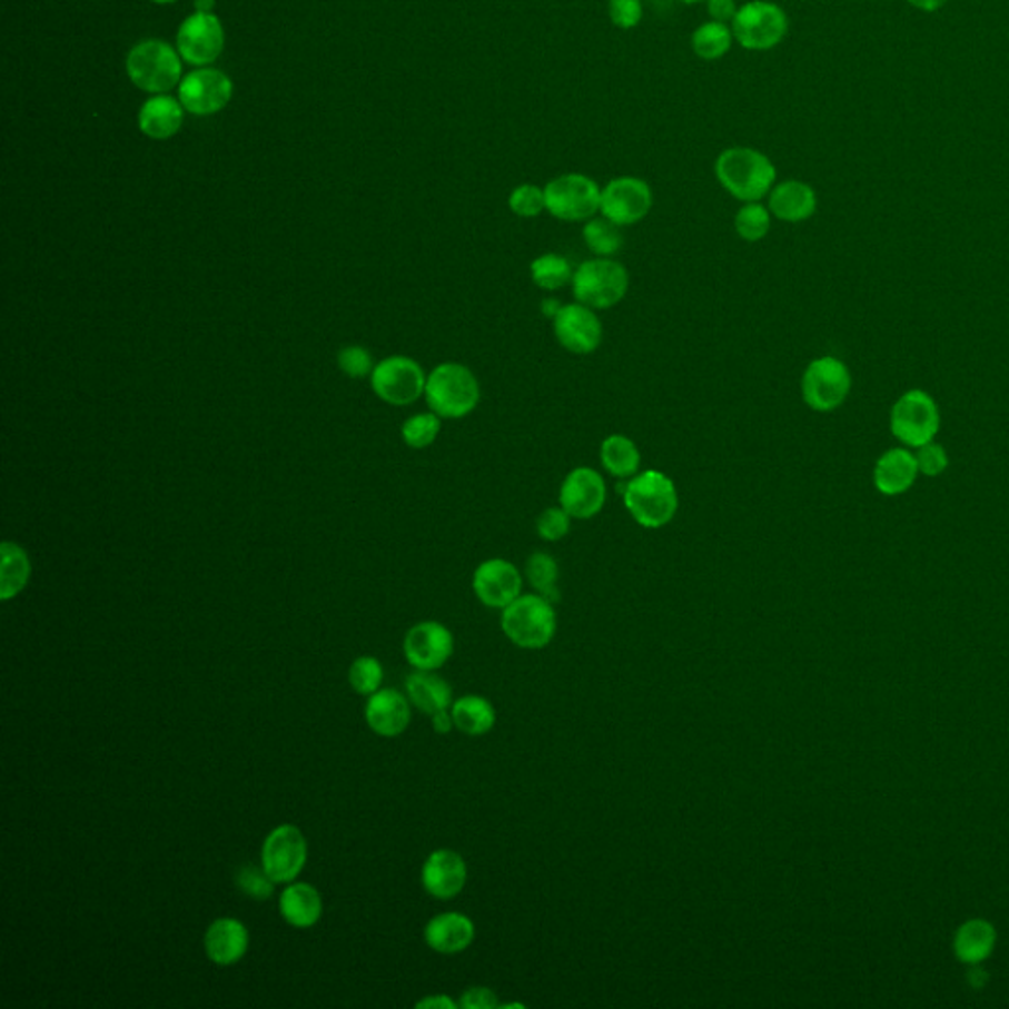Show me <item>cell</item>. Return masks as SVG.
<instances>
[{"mask_svg":"<svg viewBox=\"0 0 1009 1009\" xmlns=\"http://www.w3.org/2000/svg\"><path fill=\"white\" fill-rule=\"evenodd\" d=\"M714 172L722 188L743 204L761 201L776 181L775 165L758 148H725L716 158Z\"/></svg>","mask_w":1009,"mask_h":1009,"instance_id":"6da1fadb","label":"cell"},{"mask_svg":"<svg viewBox=\"0 0 1009 1009\" xmlns=\"http://www.w3.org/2000/svg\"><path fill=\"white\" fill-rule=\"evenodd\" d=\"M623 505L643 528H663L679 511V489L669 475L645 469L623 487Z\"/></svg>","mask_w":1009,"mask_h":1009,"instance_id":"7a4b0ae2","label":"cell"},{"mask_svg":"<svg viewBox=\"0 0 1009 1009\" xmlns=\"http://www.w3.org/2000/svg\"><path fill=\"white\" fill-rule=\"evenodd\" d=\"M426 403L441 418L457 421L472 415L479 400L482 387L474 372L462 363H442L426 379Z\"/></svg>","mask_w":1009,"mask_h":1009,"instance_id":"3957f363","label":"cell"},{"mask_svg":"<svg viewBox=\"0 0 1009 1009\" xmlns=\"http://www.w3.org/2000/svg\"><path fill=\"white\" fill-rule=\"evenodd\" d=\"M501 630L513 645L538 651L551 645L558 617L551 600L541 594H521L501 615Z\"/></svg>","mask_w":1009,"mask_h":1009,"instance_id":"277c9868","label":"cell"},{"mask_svg":"<svg viewBox=\"0 0 1009 1009\" xmlns=\"http://www.w3.org/2000/svg\"><path fill=\"white\" fill-rule=\"evenodd\" d=\"M630 290V270L613 257L584 260L572 277L576 303L594 310H610L622 303Z\"/></svg>","mask_w":1009,"mask_h":1009,"instance_id":"5b68a950","label":"cell"},{"mask_svg":"<svg viewBox=\"0 0 1009 1009\" xmlns=\"http://www.w3.org/2000/svg\"><path fill=\"white\" fill-rule=\"evenodd\" d=\"M889 428L906 448L917 449L929 444L940 431L937 400L923 388L907 390L891 406Z\"/></svg>","mask_w":1009,"mask_h":1009,"instance_id":"8992f818","label":"cell"},{"mask_svg":"<svg viewBox=\"0 0 1009 1009\" xmlns=\"http://www.w3.org/2000/svg\"><path fill=\"white\" fill-rule=\"evenodd\" d=\"M733 40L750 52H768L785 40L789 17L771 0H750L732 20Z\"/></svg>","mask_w":1009,"mask_h":1009,"instance_id":"52a82bcc","label":"cell"},{"mask_svg":"<svg viewBox=\"0 0 1009 1009\" xmlns=\"http://www.w3.org/2000/svg\"><path fill=\"white\" fill-rule=\"evenodd\" d=\"M544 199L551 216L576 224L592 219L600 211L602 188L586 174H562L544 186Z\"/></svg>","mask_w":1009,"mask_h":1009,"instance_id":"ba28073f","label":"cell"},{"mask_svg":"<svg viewBox=\"0 0 1009 1009\" xmlns=\"http://www.w3.org/2000/svg\"><path fill=\"white\" fill-rule=\"evenodd\" d=\"M852 390V373L842 359L824 355L802 373L801 393L804 405L817 413H832L844 405Z\"/></svg>","mask_w":1009,"mask_h":1009,"instance_id":"9c48e42d","label":"cell"},{"mask_svg":"<svg viewBox=\"0 0 1009 1009\" xmlns=\"http://www.w3.org/2000/svg\"><path fill=\"white\" fill-rule=\"evenodd\" d=\"M127 71L135 86L148 93H165L178 86L181 63L170 43L148 40L130 50Z\"/></svg>","mask_w":1009,"mask_h":1009,"instance_id":"30bf717a","label":"cell"},{"mask_svg":"<svg viewBox=\"0 0 1009 1009\" xmlns=\"http://www.w3.org/2000/svg\"><path fill=\"white\" fill-rule=\"evenodd\" d=\"M426 379V373L415 359L393 355L373 369L372 387L375 395L387 405L406 406L423 397Z\"/></svg>","mask_w":1009,"mask_h":1009,"instance_id":"8fae6325","label":"cell"},{"mask_svg":"<svg viewBox=\"0 0 1009 1009\" xmlns=\"http://www.w3.org/2000/svg\"><path fill=\"white\" fill-rule=\"evenodd\" d=\"M308 860V842L303 830L283 824L273 830L260 850V863L275 883H293Z\"/></svg>","mask_w":1009,"mask_h":1009,"instance_id":"7c38bea8","label":"cell"},{"mask_svg":"<svg viewBox=\"0 0 1009 1009\" xmlns=\"http://www.w3.org/2000/svg\"><path fill=\"white\" fill-rule=\"evenodd\" d=\"M653 190L647 181L635 176H620L602 188L600 214L620 227L643 221L653 209Z\"/></svg>","mask_w":1009,"mask_h":1009,"instance_id":"4fadbf2b","label":"cell"},{"mask_svg":"<svg viewBox=\"0 0 1009 1009\" xmlns=\"http://www.w3.org/2000/svg\"><path fill=\"white\" fill-rule=\"evenodd\" d=\"M553 329L556 342L574 355L594 354L604 339L602 319L594 308L580 303L561 306L553 318Z\"/></svg>","mask_w":1009,"mask_h":1009,"instance_id":"5bb4252c","label":"cell"},{"mask_svg":"<svg viewBox=\"0 0 1009 1009\" xmlns=\"http://www.w3.org/2000/svg\"><path fill=\"white\" fill-rule=\"evenodd\" d=\"M561 505L570 517L587 521L600 515L607 501V484L604 475L594 467H574L561 485Z\"/></svg>","mask_w":1009,"mask_h":1009,"instance_id":"9a60e30c","label":"cell"},{"mask_svg":"<svg viewBox=\"0 0 1009 1009\" xmlns=\"http://www.w3.org/2000/svg\"><path fill=\"white\" fill-rule=\"evenodd\" d=\"M472 586L482 604L503 612L523 594V574L513 562L489 558L475 568Z\"/></svg>","mask_w":1009,"mask_h":1009,"instance_id":"2e32d148","label":"cell"},{"mask_svg":"<svg viewBox=\"0 0 1009 1009\" xmlns=\"http://www.w3.org/2000/svg\"><path fill=\"white\" fill-rule=\"evenodd\" d=\"M403 651L416 671H438L454 655V635L438 622L416 623L405 635Z\"/></svg>","mask_w":1009,"mask_h":1009,"instance_id":"e0dca14e","label":"cell"},{"mask_svg":"<svg viewBox=\"0 0 1009 1009\" xmlns=\"http://www.w3.org/2000/svg\"><path fill=\"white\" fill-rule=\"evenodd\" d=\"M225 34L211 12H196L184 20L178 32L181 58L194 66H208L224 52Z\"/></svg>","mask_w":1009,"mask_h":1009,"instance_id":"ac0fdd59","label":"cell"},{"mask_svg":"<svg viewBox=\"0 0 1009 1009\" xmlns=\"http://www.w3.org/2000/svg\"><path fill=\"white\" fill-rule=\"evenodd\" d=\"M234 93L231 79L219 70H198L180 83V101L186 111L208 117L221 111Z\"/></svg>","mask_w":1009,"mask_h":1009,"instance_id":"d6986e66","label":"cell"},{"mask_svg":"<svg viewBox=\"0 0 1009 1009\" xmlns=\"http://www.w3.org/2000/svg\"><path fill=\"white\" fill-rule=\"evenodd\" d=\"M421 881L428 896L441 901L459 896L467 883V863L456 850H434L421 871Z\"/></svg>","mask_w":1009,"mask_h":1009,"instance_id":"ffe728a7","label":"cell"},{"mask_svg":"<svg viewBox=\"0 0 1009 1009\" xmlns=\"http://www.w3.org/2000/svg\"><path fill=\"white\" fill-rule=\"evenodd\" d=\"M410 700L393 689H379L367 700L365 720L383 738H397L410 724Z\"/></svg>","mask_w":1009,"mask_h":1009,"instance_id":"44dd1931","label":"cell"},{"mask_svg":"<svg viewBox=\"0 0 1009 1009\" xmlns=\"http://www.w3.org/2000/svg\"><path fill=\"white\" fill-rule=\"evenodd\" d=\"M919 477V467L911 448H891L881 454L873 467V485L886 497L909 492Z\"/></svg>","mask_w":1009,"mask_h":1009,"instance_id":"7402d4cb","label":"cell"},{"mask_svg":"<svg viewBox=\"0 0 1009 1009\" xmlns=\"http://www.w3.org/2000/svg\"><path fill=\"white\" fill-rule=\"evenodd\" d=\"M204 947L214 965L234 967L249 950V931L241 921L221 917L209 924L204 937Z\"/></svg>","mask_w":1009,"mask_h":1009,"instance_id":"603a6c76","label":"cell"},{"mask_svg":"<svg viewBox=\"0 0 1009 1009\" xmlns=\"http://www.w3.org/2000/svg\"><path fill=\"white\" fill-rule=\"evenodd\" d=\"M474 939V921L457 911L436 914L424 927L426 944L438 954H459L472 947Z\"/></svg>","mask_w":1009,"mask_h":1009,"instance_id":"cb8c5ba5","label":"cell"},{"mask_svg":"<svg viewBox=\"0 0 1009 1009\" xmlns=\"http://www.w3.org/2000/svg\"><path fill=\"white\" fill-rule=\"evenodd\" d=\"M768 208L771 216L787 221V224H801L811 219L819 208L817 191L812 190L807 181L785 180L775 184L769 191Z\"/></svg>","mask_w":1009,"mask_h":1009,"instance_id":"d4e9b609","label":"cell"},{"mask_svg":"<svg viewBox=\"0 0 1009 1009\" xmlns=\"http://www.w3.org/2000/svg\"><path fill=\"white\" fill-rule=\"evenodd\" d=\"M278 911L290 927L310 929L322 919L324 903L318 889L304 881H293L280 893Z\"/></svg>","mask_w":1009,"mask_h":1009,"instance_id":"484cf974","label":"cell"},{"mask_svg":"<svg viewBox=\"0 0 1009 1009\" xmlns=\"http://www.w3.org/2000/svg\"><path fill=\"white\" fill-rule=\"evenodd\" d=\"M405 689L410 704L428 716L454 704L452 686L436 671H416L406 679Z\"/></svg>","mask_w":1009,"mask_h":1009,"instance_id":"4316f807","label":"cell"},{"mask_svg":"<svg viewBox=\"0 0 1009 1009\" xmlns=\"http://www.w3.org/2000/svg\"><path fill=\"white\" fill-rule=\"evenodd\" d=\"M181 121V105L172 97H152L140 109L139 127L150 139H170L180 130Z\"/></svg>","mask_w":1009,"mask_h":1009,"instance_id":"83f0119b","label":"cell"},{"mask_svg":"<svg viewBox=\"0 0 1009 1009\" xmlns=\"http://www.w3.org/2000/svg\"><path fill=\"white\" fill-rule=\"evenodd\" d=\"M996 939L998 934L992 923L983 919H970L958 929L954 937V954L960 962L978 967L992 954Z\"/></svg>","mask_w":1009,"mask_h":1009,"instance_id":"f1b7e54d","label":"cell"},{"mask_svg":"<svg viewBox=\"0 0 1009 1009\" xmlns=\"http://www.w3.org/2000/svg\"><path fill=\"white\" fill-rule=\"evenodd\" d=\"M452 718L456 730L466 735H485L497 722V710L489 700L477 694H466L452 704Z\"/></svg>","mask_w":1009,"mask_h":1009,"instance_id":"f546056e","label":"cell"},{"mask_svg":"<svg viewBox=\"0 0 1009 1009\" xmlns=\"http://www.w3.org/2000/svg\"><path fill=\"white\" fill-rule=\"evenodd\" d=\"M600 462L607 474L617 479H631L639 474L641 467V452L635 442L623 436L612 434L600 446Z\"/></svg>","mask_w":1009,"mask_h":1009,"instance_id":"4dcf8cb0","label":"cell"},{"mask_svg":"<svg viewBox=\"0 0 1009 1009\" xmlns=\"http://www.w3.org/2000/svg\"><path fill=\"white\" fill-rule=\"evenodd\" d=\"M30 558L22 546L14 543L2 544V566H0V597L9 602L10 597L20 594L30 578Z\"/></svg>","mask_w":1009,"mask_h":1009,"instance_id":"1f68e13d","label":"cell"},{"mask_svg":"<svg viewBox=\"0 0 1009 1009\" xmlns=\"http://www.w3.org/2000/svg\"><path fill=\"white\" fill-rule=\"evenodd\" d=\"M732 27L716 20L704 22L692 32V50L700 60L714 61L724 58L725 53L732 50Z\"/></svg>","mask_w":1009,"mask_h":1009,"instance_id":"d6a6232c","label":"cell"},{"mask_svg":"<svg viewBox=\"0 0 1009 1009\" xmlns=\"http://www.w3.org/2000/svg\"><path fill=\"white\" fill-rule=\"evenodd\" d=\"M574 268L566 257L558 253H544L531 263V278L541 290H561L566 285H572Z\"/></svg>","mask_w":1009,"mask_h":1009,"instance_id":"836d02e7","label":"cell"},{"mask_svg":"<svg viewBox=\"0 0 1009 1009\" xmlns=\"http://www.w3.org/2000/svg\"><path fill=\"white\" fill-rule=\"evenodd\" d=\"M525 576L536 594L544 595L553 604L561 600V592H558L561 568H558V562L554 561L553 554H531L526 561Z\"/></svg>","mask_w":1009,"mask_h":1009,"instance_id":"e575fe53","label":"cell"},{"mask_svg":"<svg viewBox=\"0 0 1009 1009\" xmlns=\"http://www.w3.org/2000/svg\"><path fill=\"white\" fill-rule=\"evenodd\" d=\"M582 237L595 257H613L623 247L622 227L604 216L587 219Z\"/></svg>","mask_w":1009,"mask_h":1009,"instance_id":"d590c367","label":"cell"},{"mask_svg":"<svg viewBox=\"0 0 1009 1009\" xmlns=\"http://www.w3.org/2000/svg\"><path fill=\"white\" fill-rule=\"evenodd\" d=\"M733 227L743 241H761L771 229V211L761 201H748L733 217Z\"/></svg>","mask_w":1009,"mask_h":1009,"instance_id":"8d00e7d4","label":"cell"},{"mask_svg":"<svg viewBox=\"0 0 1009 1009\" xmlns=\"http://www.w3.org/2000/svg\"><path fill=\"white\" fill-rule=\"evenodd\" d=\"M442 418L436 413L410 416L403 424V441L413 449L428 448L441 434Z\"/></svg>","mask_w":1009,"mask_h":1009,"instance_id":"74e56055","label":"cell"},{"mask_svg":"<svg viewBox=\"0 0 1009 1009\" xmlns=\"http://www.w3.org/2000/svg\"><path fill=\"white\" fill-rule=\"evenodd\" d=\"M347 679L357 694L372 696L383 684V666L375 656H359L349 666Z\"/></svg>","mask_w":1009,"mask_h":1009,"instance_id":"f35d334b","label":"cell"},{"mask_svg":"<svg viewBox=\"0 0 1009 1009\" xmlns=\"http://www.w3.org/2000/svg\"><path fill=\"white\" fill-rule=\"evenodd\" d=\"M235 881H237V888L241 889L247 898L255 899V901H267L275 893V886H277L267 871L263 870V865L257 868L250 863L239 868Z\"/></svg>","mask_w":1009,"mask_h":1009,"instance_id":"ab89813d","label":"cell"},{"mask_svg":"<svg viewBox=\"0 0 1009 1009\" xmlns=\"http://www.w3.org/2000/svg\"><path fill=\"white\" fill-rule=\"evenodd\" d=\"M510 209L518 217L533 219L546 209L544 188L536 184H521L510 194Z\"/></svg>","mask_w":1009,"mask_h":1009,"instance_id":"60d3db41","label":"cell"},{"mask_svg":"<svg viewBox=\"0 0 1009 1009\" xmlns=\"http://www.w3.org/2000/svg\"><path fill=\"white\" fill-rule=\"evenodd\" d=\"M572 521L574 518L570 517L568 511L564 510L562 505L548 507L536 518V533L546 543H558L568 535Z\"/></svg>","mask_w":1009,"mask_h":1009,"instance_id":"b9f144b4","label":"cell"},{"mask_svg":"<svg viewBox=\"0 0 1009 1009\" xmlns=\"http://www.w3.org/2000/svg\"><path fill=\"white\" fill-rule=\"evenodd\" d=\"M914 459H917L919 474L927 475V477H939V475L944 474L947 467H949V454H947V449L942 448V446L934 441L924 444L921 448L914 449Z\"/></svg>","mask_w":1009,"mask_h":1009,"instance_id":"7bdbcfd3","label":"cell"},{"mask_svg":"<svg viewBox=\"0 0 1009 1009\" xmlns=\"http://www.w3.org/2000/svg\"><path fill=\"white\" fill-rule=\"evenodd\" d=\"M337 363H339V369L346 373L347 377H354V379H363L375 369L372 354L359 346L342 349L339 355H337Z\"/></svg>","mask_w":1009,"mask_h":1009,"instance_id":"ee69618b","label":"cell"},{"mask_svg":"<svg viewBox=\"0 0 1009 1009\" xmlns=\"http://www.w3.org/2000/svg\"><path fill=\"white\" fill-rule=\"evenodd\" d=\"M607 14L613 27L631 30L643 18V4L641 0H607Z\"/></svg>","mask_w":1009,"mask_h":1009,"instance_id":"f6af8a7d","label":"cell"},{"mask_svg":"<svg viewBox=\"0 0 1009 1009\" xmlns=\"http://www.w3.org/2000/svg\"><path fill=\"white\" fill-rule=\"evenodd\" d=\"M499 1006L497 993L493 992L492 988H485V986L469 988V990L462 993V1000H459V1008L464 1009H495L499 1008Z\"/></svg>","mask_w":1009,"mask_h":1009,"instance_id":"bcb514c9","label":"cell"},{"mask_svg":"<svg viewBox=\"0 0 1009 1009\" xmlns=\"http://www.w3.org/2000/svg\"><path fill=\"white\" fill-rule=\"evenodd\" d=\"M708 14L716 22H732L733 17L738 14V4L735 0H706Z\"/></svg>","mask_w":1009,"mask_h":1009,"instance_id":"7dc6e473","label":"cell"},{"mask_svg":"<svg viewBox=\"0 0 1009 1009\" xmlns=\"http://www.w3.org/2000/svg\"><path fill=\"white\" fill-rule=\"evenodd\" d=\"M418 1009H457L459 1003H456L454 1000H449L448 996H428L424 1000L416 1003Z\"/></svg>","mask_w":1009,"mask_h":1009,"instance_id":"c3c4849f","label":"cell"},{"mask_svg":"<svg viewBox=\"0 0 1009 1009\" xmlns=\"http://www.w3.org/2000/svg\"><path fill=\"white\" fill-rule=\"evenodd\" d=\"M432 728L436 733H449L456 724H454V718H452V710H441L436 714H432Z\"/></svg>","mask_w":1009,"mask_h":1009,"instance_id":"681fc988","label":"cell"},{"mask_svg":"<svg viewBox=\"0 0 1009 1009\" xmlns=\"http://www.w3.org/2000/svg\"><path fill=\"white\" fill-rule=\"evenodd\" d=\"M907 2L923 12H934V10L942 9L949 0H907Z\"/></svg>","mask_w":1009,"mask_h":1009,"instance_id":"f907efd6","label":"cell"},{"mask_svg":"<svg viewBox=\"0 0 1009 1009\" xmlns=\"http://www.w3.org/2000/svg\"><path fill=\"white\" fill-rule=\"evenodd\" d=\"M214 4H216L214 0H196V10L198 12H211Z\"/></svg>","mask_w":1009,"mask_h":1009,"instance_id":"816d5d0a","label":"cell"},{"mask_svg":"<svg viewBox=\"0 0 1009 1009\" xmlns=\"http://www.w3.org/2000/svg\"><path fill=\"white\" fill-rule=\"evenodd\" d=\"M679 2H684V4H699V2H704V0H679Z\"/></svg>","mask_w":1009,"mask_h":1009,"instance_id":"f5cc1de1","label":"cell"},{"mask_svg":"<svg viewBox=\"0 0 1009 1009\" xmlns=\"http://www.w3.org/2000/svg\"><path fill=\"white\" fill-rule=\"evenodd\" d=\"M158 4H170V2H176V0H155Z\"/></svg>","mask_w":1009,"mask_h":1009,"instance_id":"db71d44e","label":"cell"}]
</instances>
